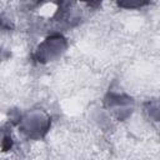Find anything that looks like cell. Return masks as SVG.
<instances>
[{"label":"cell","mask_w":160,"mask_h":160,"mask_svg":"<svg viewBox=\"0 0 160 160\" xmlns=\"http://www.w3.org/2000/svg\"><path fill=\"white\" fill-rule=\"evenodd\" d=\"M125 1H128L129 4H126L125 6H128V8H134V6H141L142 4H144V0H121V1H119V4H122V2H125Z\"/></svg>","instance_id":"obj_1"}]
</instances>
